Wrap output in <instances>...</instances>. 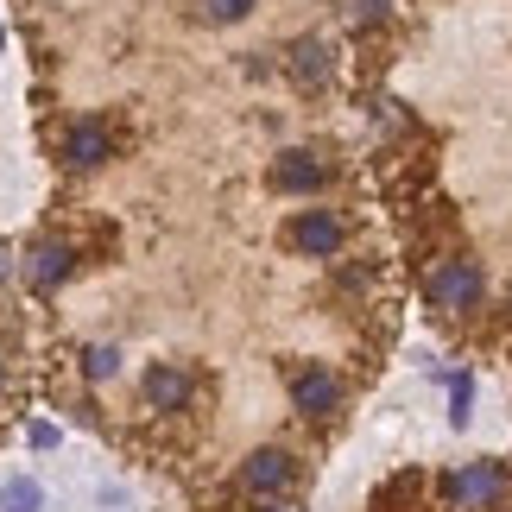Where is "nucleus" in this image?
Here are the masks:
<instances>
[{"label": "nucleus", "instance_id": "nucleus-12", "mask_svg": "<svg viewBox=\"0 0 512 512\" xmlns=\"http://www.w3.org/2000/svg\"><path fill=\"white\" fill-rule=\"evenodd\" d=\"M196 7H203L209 26H234V19H247V13H253V0H196Z\"/></svg>", "mask_w": 512, "mask_h": 512}, {"label": "nucleus", "instance_id": "nucleus-3", "mask_svg": "<svg viewBox=\"0 0 512 512\" xmlns=\"http://www.w3.org/2000/svg\"><path fill=\"white\" fill-rule=\"evenodd\" d=\"M108 159H114V133H108V121L83 114V121L64 127V165H76V171H102Z\"/></svg>", "mask_w": 512, "mask_h": 512}, {"label": "nucleus", "instance_id": "nucleus-8", "mask_svg": "<svg viewBox=\"0 0 512 512\" xmlns=\"http://www.w3.org/2000/svg\"><path fill=\"white\" fill-rule=\"evenodd\" d=\"M146 405L152 411H184L190 405V373L177 367V361H159L146 373Z\"/></svg>", "mask_w": 512, "mask_h": 512}, {"label": "nucleus", "instance_id": "nucleus-14", "mask_svg": "<svg viewBox=\"0 0 512 512\" xmlns=\"http://www.w3.org/2000/svg\"><path fill=\"white\" fill-rule=\"evenodd\" d=\"M342 13L354 19V26H373V19L392 13V0H342Z\"/></svg>", "mask_w": 512, "mask_h": 512}, {"label": "nucleus", "instance_id": "nucleus-16", "mask_svg": "<svg viewBox=\"0 0 512 512\" xmlns=\"http://www.w3.org/2000/svg\"><path fill=\"white\" fill-rule=\"evenodd\" d=\"M0 272H7V266H0Z\"/></svg>", "mask_w": 512, "mask_h": 512}, {"label": "nucleus", "instance_id": "nucleus-10", "mask_svg": "<svg viewBox=\"0 0 512 512\" xmlns=\"http://www.w3.org/2000/svg\"><path fill=\"white\" fill-rule=\"evenodd\" d=\"M38 500H45V494H38V481H26V475L0 487V512H38Z\"/></svg>", "mask_w": 512, "mask_h": 512}, {"label": "nucleus", "instance_id": "nucleus-1", "mask_svg": "<svg viewBox=\"0 0 512 512\" xmlns=\"http://www.w3.org/2000/svg\"><path fill=\"white\" fill-rule=\"evenodd\" d=\"M437 494H443L449 512L500 506V494H506V468H500V462H468V468H456V475H443V481H437Z\"/></svg>", "mask_w": 512, "mask_h": 512}, {"label": "nucleus", "instance_id": "nucleus-13", "mask_svg": "<svg viewBox=\"0 0 512 512\" xmlns=\"http://www.w3.org/2000/svg\"><path fill=\"white\" fill-rule=\"evenodd\" d=\"M468 405H475V380H468V373H456V380H449V424H468Z\"/></svg>", "mask_w": 512, "mask_h": 512}, {"label": "nucleus", "instance_id": "nucleus-11", "mask_svg": "<svg viewBox=\"0 0 512 512\" xmlns=\"http://www.w3.org/2000/svg\"><path fill=\"white\" fill-rule=\"evenodd\" d=\"M64 272H70V253H64V247H38V253H32V279H38V285H57Z\"/></svg>", "mask_w": 512, "mask_h": 512}, {"label": "nucleus", "instance_id": "nucleus-15", "mask_svg": "<svg viewBox=\"0 0 512 512\" xmlns=\"http://www.w3.org/2000/svg\"><path fill=\"white\" fill-rule=\"evenodd\" d=\"M114 367H121V354H114V348H89V361H83V373H89V380H108Z\"/></svg>", "mask_w": 512, "mask_h": 512}, {"label": "nucleus", "instance_id": "nucleus-7", "mask_svg": "<svg viewBox=\"0 0 512 512\" xmlns=\"http://www.w3.org/2000/svg\"><path fill=\"white\" fill-rule=\"evenodd\" d=\"M272 190H285V196L323 190V159H310V152H279V159H272Z\"/></svg>", "mask_w": 512, "mask_h": 512}, {"label": "nucleus", "instance_id": "nucleus-2", "mask_svg": "<svg viewBox=\"0 0 512 512\" xmlns=\"http://www.w3.org/2000/svg\"><path fill=\"white\" fill-rule=\"evenodd\" d=\"M424 298L449 310V317H462V310H475L481 304V272L475 260H437L430 266V279H424Z\"/></svg>", "mask_w": 512, "mask_h": 512}, {"label": "nucleus", "instance_id": "nucleus-5", "mask_svg": "<svg viewBox=\"0 0 512 512\" xmlns=\"http://www.w3.org/2000/svg\"><path fill=\"white\" fill-rule=\"evenodd\" d=\"M291 475H298V462H291L285 449H253L247 468H241V487H247V494H260V500H272V494H285V487H291Z\"/></svg>", "mask_w": 512, "mask_h": 512}, {"label": "nucleus", "instance_id": "nucleus-9", "mask_svg": "<svg viewBox=\"0 0 512 512\" xmlns=\"http://www.w3.org/2000/svg\"><path fill=\"white\" fill-rule=\"evenodd\" d=\"M329 57H336V51H329L323 45V38H298V45H291V83H298V89H323L329 83Z\"/></svg>", "mask_w": 512, "mask_h": 512}, {"label": "nucleus", "instance_id": "nucleus-4", "mask_svg": "<svg viewBox=\"0 0 512 512\" xmlns=\"http://www.w3.org/2000/svg\"><path fill=\"white\" fill-rule=\"evenodd\" d=\"M285 234H291V247H298V253H310V260L342 253V215H329V209H304Z\"/></svg>", "mask_w": 512, "mask_h": 512}, {"label": "nucleus", "instance_id": "nucleus-6", "mask_svg": "<svg viewBox=\"0 0 512 512\" xmlns=\"http://www.w3.org/2000/svg\"><path fill=\"white\" fill-rule=\"evenodd\" d=\"M291 405H298L304 418H329V411L342 405V386H336V373H323V367H304L298 380H291Z\"/></svg>", "mask_w": 512, "mask_h": 512}]
</instances>
